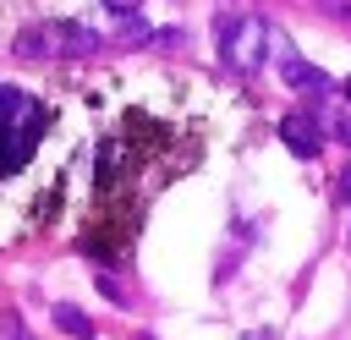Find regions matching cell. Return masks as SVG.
Listing matches in <instances>:
<instances>
[{
	"instance_id": "obj_6",
	"label": "cell",
	"mask_w": 351,
	"mask_h": 340,
	"mask_svg": "<svg viewBox=\"0 0 351 340\" xmlns=\"http://www.w3.org/2000/svg\"><path fill=\"white\" fill-rule=\"evenodd\" d=\"M55 329H66L71 340H99V329H93V324H88L71 302H55Z\"/></svg>"
},
{
	"instance_id": "obj_9",
	"label": "cell",
	"mask_w": 351,
	"mask_h": 340,
	"mask_svg": "<svg viewBox=\"0 0 351 340\" xmlns=\"http://www.w3.org/2000/svg\"><path fill=\"white\" fill-rule=\"evenodd\" d=\"M318 5H324V11H335V16H346V22H351V0H318Z\"/></svg>"
},
{
	"instance_id": "obj_1",
	"label": "cell",
	"mask_w": 351,
	"mask_h": 340,
	"mask_svg": "<svg viewBox=\"0 0 351 340\" xmlns=\"http://www.w3.org/2000/svg\"><path fill=\"white\" fill-rule=\"evenodd\" d=\"M44 137V104L11 82H0V175L22 170Z\"/></svg>"
},
{
	"instance_id": "obj_8",
	"label": "cell",
	"mask_w": 351,
	"mask_h": 340,
	"mask_svg": "<svg viewBox=\"0 0 351 340\" xmlns=\"http://www.w3.org/2000/svg\"><path fill=\"white\" fill-rule=\"evenodd\" d=\"M329 132H335L340 143H351V115H329Z\"/></svg>"
},
{
	"instance_id": "obj_13",
	"label": "cell",
	"mask_w": 351,
	"mask_h": 340,
	"mask_svg": "<svg viewBox=\"0 0 351 340\" xmlns=\"http://www.w3.org/2000/svg\"><path fill=\"white\" fill-rule=\"evenodd\" d=\"M137 340H154V335H137Z\"/></svg>"
},
{
	"instance_id": "obj_7",
	"label": "cell",
	"mask_w": 351,
	"mask_h": 340,
	"mask_svg": "<svg viewBox=\"0 0 351 340\" xmlns=\"http://www.w3.org/2000/svg\"><path fill=\"white\" fill-rule=\"evenodd\" d=\"M0 340H33V335H27V324L16 313H0Z\"/></svg>"
},
{
	"instance_id": "obj_11",
	"label": "cell",
	"mask_w": 351,
	"mask_h": 340,
	"mask_svg": "<svg viewBox=\"0 0 351 340\" xmlns=\"http://www.w3.org/2000/svg\"><path fill=\"white\" fill-rule=\"evenodd\" d=\"M340 197H346V203H351V165H346V170H340Z\"/></svg>"
},
{
	"instance_id": "obj_4",
	"label": "cell",
	"mask_w": 351,
	"mask_h": 340,
	"mask_svg": "<svg viewBox=\"0 0 351 340\" xmlns=\"http://www.w3.org/2000/svg\"><path fill=\"white\" fill-rule=\"evenodd\" d=\"M280 143H285L296 159H318V154H324V121H318L313 110H291V115L280 121Z\"/></svg>"
},
{
	"instance_id": "obj_12",
	"label": "cell",
	"mask_w": 351,
	"mask_h": 340,
	"mask_svg": "<svg viewBox=\"0 0 351 340\" xmlns=\"http://www.w3.org/2000/svg\"><path fill=\"white\" fill-rule=\"evenodd\" d=\"M340 88H346V99H351V77H346V82H340Z\"/></svg>"
},
{
	"instance_id": "obj_3",
	"label": "cell",
	"mask_w": 351,
	"mask_h": 340,
	"mask_svg": "<svg viewBox=\"0 0 351 340\" xmlns=\"http://www.w3.org/2000/svg\"><path fill=\"white\" fill-rule=\"evenodd\" d=\"M16 60H82L99 49V33L82 22H33L16 33Z\"/></svg>"
},
{
	"instance_id": "obj_2",
	"label": "cell",
	"mask_w": 351,
	"mask_h": 340,
	"mask_svg": "<svg viewBox=\"0 0 351 340\" xmlns=\"http://www.w3.org/2000/svg\"><path fill=\"white\" fill-rule=\"evenodd\" d=\"M269 38H274L269 22L252 16V11H219V16H214V49H219V60H225L230 71H241V77H252V71L263 66Z\"/></svg>"
},
{
	"instance_id": "obj_10",
	"label": "cell",
	"mask_w": 351,
	"mask_h": 340,
	"mask_svg": "<svg viewBox=\"0 0 351 340\" xmlns=\"http://www.w3.org/2000/svg\"><path fill=\"white\" fill-rule=\"evenodd\" d=\"M104 5H110V11H115V16H132V11H137V5H143V0H104Z\"/></svg>"
},
{
	"instance_id": "obj_5",
	"label": "cell",
	"mask_w": 351,
	"mask_h": 340,
	"mask_svg": "<svg viewBox=\"0 0 351 340\" xmlns=\"http://www.w3.org/2000/svg\"><path fill=\"white\" fill-rule=\"evenodd\" d=\"M280 77H285L296 93H307V99H324V93H329V77H324L318 66H307L291 44H280Z\"/></svg>"
}]
</instances>
